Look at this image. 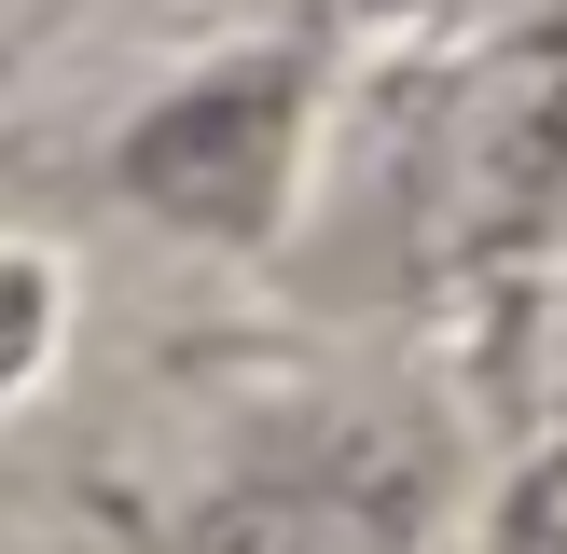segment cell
Listing matches in <instances>:
<instances>
[{
  "instance_id": "obj_3",
  "label": "cell",
  "mask_w": 567,
  "mask_h": 554,
  "mask_svg": "<svg viewBox=\"0 0 567 554\" xmlns=\"http://www.w3.org/2000/svg\"><path fill=\"white\" fill-rule=\"evenodd\" d=\"M42 347H55V264L0 249V402H14V388L42 375Z\"/></svg>"
},
{
  "instance_id": "obj_2",
  "label": "cell",
  "mask_w": 567,
  "mask_h": 554,
  "mask_svg": "<svg viewBox=\"0 0 567 554\" xmlns=\"http://www.w3.org/2000/svg\"><path fill=\"white\" fill-rule=\"evenodd\" d=\"M208 554H402V513L360 485H264L208 526Z\"/></svg>"
},
{
  "instance_id": "obj_1",
  "label": "cell",
  "mask_w": 567,
  "mask_h": 554,
  "mask_svg": "<svg viewBox=\"0 0 567 554\" xmlns=\"http://www.w3.org/2000/svg\"><path fill=\"white\" fill-rule=\"evenodd\" d=\"M125 194L194 236H264L291 208V166H305V42H249L221 70H194L181 98H153L125 125Z\"/></svg>"
}]
</instances>
